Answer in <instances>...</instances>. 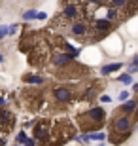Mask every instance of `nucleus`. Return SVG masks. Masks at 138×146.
<instances>
[{
	"mask_svg": "<svg viewBox=\"0 0 138 146\" xmlns=\"http://www.w3.org/2000/svg\"><path fill=\"white\" fill-rule=\"evenodd\" d=\"M112 27H114V23L108 21L106 17H102V19H95V21L91 23L89 29L95 33V36H96V34H106V33H110Z\"/></svg>",
	"mask_w": 138,
	"mask_h": 146,
	"instance_id": "obj_8",
	"label": "nucleus"
},
{
	"mask_svg": "<svg viewBox=\"0 0 138 146\" xmlns=\"http://www.w3.org/2000/svg\"><path fill=\"white\" fill-rule=\"evenodd\" d=\"M100 101H102V103H110V101H112V97H110V95H102V97H100Z\"/></svg>",
	"mask_w": 138,
	"mask_h": 146,
	"instance_id": "obj_22",
	"label": "nucleus"
},
{
	"mask_svg": "<svg viewBox=\"0 0 138 146\" xmlns=\"http://www.w3.org/2000/svg\"><path fill=\"white\" fill-rule=\"evenodd\" d=\"M136 106H138L136 101H134V99H129L127 103L121 106V110H123L125 114H133V112H136Z\"/></svg>",
	"mask_w": 138,
	"mask_h": 146,
	"instance_id": "obj_11",
	"label": "nucleus"
},
{
	"mask_svg": "<svg viewBox=\"0 0 138 146\" xmlns=\"http://www.w3.org/2000/svg\"><path fill=\"white\" fill-rule=\"evenodd\" d=\"M36 17H38V19H46L48 15H46V13H36Z\"/></svg>",
	"mask_w": 138,
	"mask_h": 146,
	"instance_id": "obj_24",
	"label": "nucleus"
},
{
	"mask_svg": "<svg viewBox=\"0 0 138 146\" xmlns=\"http://www.w3.org/2000/svg\"><path fill=\"white\" fill-rule=\"evenodd\" d=\"M53 99L57 101V103L61 104H68L74 101V93H72V89L66 86H59L53 89Z\"/></svg>",
	"mask_w": 138,
	"mask_h": 146,
	"instance_id": "obj_6",
	"label": "nucleus"
},
{
	"mask_svg": "<svg viewBox=\"0 0 138 146\" xmlns=\"http://www.w3.org/2000/svg\"><path fill=\"white\" fill-rule=\"evenodd\" d=\"M17 142H21V144H25V142H27V135H25V131H21V133L17 135Z\"/></svg>",
	"mask_w": 138,
	"mask_h": 146,
	"instance_id": "obj_19",
	"label": "nucleus"
},
{
	"mask_svg": "<svg viewBox=\"0 0 138 146\" xmlns=\"http://www.w3.org/2000/svg\"><path fill=\"white\" fill-rule=\"evenodd\" d=\"M13 125H15V116L8 108H0V133L2 135L10 133L13 129Z\"/></svg>",
	"mask_w": 138,
	"mask_h": 146,
	"instance_id": "obj_5",
	"label": "nucleus"
},
{
	"mask_svg": "<svg viewBox=\"0 0 138 146\" xmlns=\"http://www.w3.org/2000/svg\"><path fill=\"white\" fill-rule=\"evenodd\" d=\"M6 34H8V27H0V40H2Z\"/></svg>",
	"mask_w": 138,
	"mask_h": 146,
	"instance_id": "obj_21",
	"label": "nucleus"
},
{
	"mask_svg": "<svg viewBox=\"0 0 138 146\" xmlns=\"http://www.w3.org/2000/svg\"><path fill=\"white\" fill-rule=\"evenodd\" d=\"M134 72H138V55L133 59V63L127 66V74H134Z\"/></svg>",
	"mask_w": 138,
	"mask_h": 146,
	"instance_id": "obj_14",
	"label": "nucleus"
},
{
	"mask_svg": "<svg viewBox=\"0 0 138 146\" xmlns=\"http://www.w3.org/2000/svg\"><path fill=\"white\" fill-rule=\"evenodd\" d=\"M51 123H53V119H40L34 123V142H38L40 146H49Z\"/></svg>",
	"mask_w": 138,
	"mask_h": 146,
	"instance_id": "obj_3",
	"label": "nucleus"
},
{
	"mask_svg": "<svg viewBox=\"0 0 138 146\" xmlns=\"http://www.w3.org/2000/svg\"><path fill=\"white\" fill-rule=\"evenodd\" d=\"M131 129H133V119H131L129 114L116 116L112 119V133H116V135H131Z\"/></svg>",
	"mask_w": 138,
	"mask_h": 146,
	"instance_id": "obj_4",
	"label": "nucleus"
},
{
	"mask_svg": "<svg viewBox=\"0 0 138 146\" xmlns=\"http://www.w3.org/2000/svg\"><path fill=\"white\" fill-rule=\"evenodd\" d=\"M51 61H53V65L55 66H66V65H70V57L66 53H64L63 49H55V51H51Z\"/></svg>",
	"mask_w": 138,
	"mask_h": 146,
	"instance_id": "obj_9",
	"label": "nucleus"
},
{
	"mask_svg": "<svg viewBox=\"0 0 138 146\" xmlns=\"http://www.w3.org/2000/svg\"><path fill=\"white\" fill-rule=\"evenodd\" d=\"M129 97H131V95H129V91H121V93H119V101H123V103H127Z\"/></svg>",
	"mask_w": 138,
	"mask_h": 146,
	"instance_id": "obj_20",
	"label": "nucleus"
},
{
	"mask_svg": "<svg viewBox=\"0 0 138 146\" xmlns=\"http://www.w3.org/2000/svg\"><path fill=\"white\" fill-rule=\"evenodd\" d=\"M119 82H123V84H133V76L131 74H121L119 76Z\"/></svg>",
	"mask_w": 138,
	"mask_h": 146,
	"instance_id": "obj_17",
	"label": "nucleus"
},
{
	"mask_svg": "<svg viewBox=\"0 0 138 146\" xmlns=\"http://www.w3.org/2000/svg\"><path fill=\"white\" fill-rule=\"evenodd\" d=\"M104 119H106L104 108L95 106V108H91V110H87V112L80 114V116H78V123H80L81 131H95V129H98V127L104 123Z\"/></svg>",
	"mask_w": 138,
	"mask_h": 146,
	"instance_id": "obj_1",
	"label": "nucleus"
},
{
	"mask_svg": "<svg viewBox=\"0 0 138 146\" xmlns=\"http://www.w3.org/2000/svg\"><path fill=\"white\" fill-rule=\"evenodd\" d=\"M25 146H36V142L32 141V139H27V142H25Z\"/></svg>",
	"mask_w": 138,
	"mask_h": 146,
	"instance_id": "obj_23",
	"label": "nucleus"
},
{
	"mask_svg": "<svg viewBox=\"0 0 138 146\" xmlns=\"http://www.w3.org/2000/svg\"><path fill=\"white\" fill-rule=\"evenodd\" d=\"M4 104H6V99H4V97H0V106H4Z\"/></svg>",
	"mask_w": 138,
	"mask_h": 146,
	"instance_id": "obj_25",
	"label": "nucleus"
},
{
	"mask_svg": "<svg viewBox=\"0 0 138 146\" xmlns=\"http://www.w3.org/2000/svg\"><path fill=\"white\" fill-rule=\"evenodd\" d=\"M34 17H36V11H25V13H23V19H27V21H28V19H34Z\"/></svg>",
	"mask_w": 138,
	"mask_h": 146,
	"instance_id": "obj_18",
	"label": "nucleus"
},
{
	"mask_svg": "<svg viewBox=\"0 0 138 146\" xmlns=\"http://www.w3.org/2000/svg\"><path fill=\"white\" fill-rule=\"evenodd\" d=\"M104 139H106L104 133H91L89 135V141H104Z\"/></svg>",
	"mask_w": 138,
	"mask_h": 146,
	"instance_id": "obj_16",
	"label": "nucleus"
},
{
	"mask_svg": "<svg viewBox=\"0 0 138 146\" xmlns=\"http://www.w3.org/2000/svg\"><path fill=\"white\" fill-rule=\"evenodd\" d=\"M104 2H106V0H83L81 6H102Z\"/></svg>",
	"mask_w": 138,
	"mask_h": 146,
	"instance_id": "obj_15",
	"label": "nucleus"
},
{
	"mask_svg": "<svg viewBox=\"0 0 138 146\" xmlns=\"http://www.w3.org/2000/svg\"><path fill=\"white\" fill-rule=\"evenodd\" d=\"M25 82H28V84H44V78L42 76H32V74H27L25 78H23Z\"/></svg>",
	"mask_w": 138,
	"mask_h": 146,
	"instance_id": "obj_13",
	"label": "nucleus"
},
{
	"mask_svg": "<svg viewBox=\"0 0 138 146\" xmlns=\"http://www.w3.org/2000/svg\"><path fill=\"white\" fill-rule=\"evenodd\" d=\"M49 57H51V49H49L48 42H44V40H36L34 46H32V49L28 51V63L34 65V66L48 63Z\"/></svg>",
	"mask_w": 138,
	"mask_h": 146,
	"instance_id": "obj_2",
	"label": "nucleus"
},
{
	"mask_svg": "<svg viewBox=\"0 0 138 146\" xmlns=\"http://www.w3.org/2000/svg\"><path fill=\"white\" fill-rule=\"evenodd\" d=\"M129 0H106V4L110 8H116V10H123L125 6H127Z\"/></svg>",
	"mask_w": 138,
	"mask_h": 146,
	"instance_id": "obj_12",
	"label": "nucleus"
},
{
	"mask_svg": "<svg viewBox=\"0 0 138 146\" xmlns=\"http://www.w3.org/2000/svg\"><path fill=\"white\" fill-rule=\"evenodd\" d=\"M0 61H2V57H0Z\"/></svg>",
	"mask_w": 138,
	"mask_h": 146,
	"instance_id": "obj_28",
	"label": "nucleus"
},
{
	"mask_svg": "<svg viewBox=\"0 0 138 146\" xmlns=\"http://www.w3.org/2000/svg\"><path fill=\"white\" fill-rule=\"evenodd\" d=\"M6 144V141H4V137H0V146H4Z\"/></svg>",
	"mask_w": 138,
	"mask_h": 146,
	"instance_id": "obj_26",
	"label": "nucleus"
},
{
	"mask_svg": "<svg viewBox=\"0 0 138 146\" xmlns=\"http://www.w3.org/2000/svg\"><path fill=\"white\" fill-rule=\"evenodd\" d=\"M121 63H112V65H104V66H102V68H100V74L102 76H108V74H112V72H117V70H119V68H121Z\"/></svg>",
	"mask_w": 138,
	"mask_h": 146,
	"instance_id": "obj_10",
	"label": "nucleus"
},
{
	"mask_svg": "<svg viewBox=\"0 0 138 146\" xmlns=\"http://www.w3.org/2000/svg\"><path fill=\"white\" fill-rule=\"evenodd\" d=\"M70 34L80 38V40L87 36L89 34V23H87V19H80V21L70 23Z\"/></svg>",
	"mask_w": 138,
	"mask_h": 146,
	"instance_id": "obj_7",
	"label": "nucleus"
},
{
	"mask_svg": "<svg viewBox=\"0 0 138 146\" xmlns=\"http://www.w3.org/2000/svg\"><path fill=\"white\" fill-rule=\"evenodd\" d=\"M134 119H138V106H136V116H134Z\"/></svg>",
	"mask_w": 138,
	"mask_h": 146,
	"instance_id": "obj_27",
	"label": "nucleus"
}]
</instances>
